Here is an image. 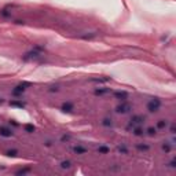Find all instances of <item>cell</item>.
I'll return each mask as SVG.
<instances>
[{
  "mask_svg": "<svg viewBox=\"0 0 176 176\" xmlns=\"http://www.w3.org/2000/svg\"><path fill=\"white\" fill-rule=\"evenodd\" d=\"M133 135H136V136H142V135H143V129H140V128H135V129H133Z\"/></svg>",
  "mask_w": 176,
  "mask_h": 176,
  "instance_id": "cell-18",
  "label": "cell"
},
{
  "mask_svg": "<svg viewBox=\"0 0 176 176\" xmlns=\"http://www.w3.org/2000/svg\"><path fill=\"white\" fill-rule=\"evenodd\" d=\"M50 91H51V92H54V91L57 92V91H58V88H57V87H52V88H51V89H50Z\"/></svg>",
  "mask_w": 176,
  "mask_h": 176,
  "instance_id": "cell-28",
  "label": "cell"
},
{
  "mask_svg": "<svg viewBox=\"0 0 176 176\" xmlns=\"http://www.w3.org/2000/svg\"><path fill=\"white\" fill-rule=\"evenodd\" d=\"M65 140H69V136H66V135H63V136H62V142H65Z\"/></svg>",
  "mask_w": 176,
  "mask_h": 176,
  "instance_id": "cell-27",
  "label": "cell"
},
{
  "mask_svg": "<svg viewBox=\"0 0 176 176\" xmlns=\"http://www.w3.org/2000/svg\"><path fill=\"white\" fill-rule=\"evenodd\" d=\"M0 136H4V138H10L13 136V131L7 127H0Z\"/></svg>",
  "mask_w": 176,
  "mask_h": 176,
  "instance_id": "cell-5",
  "label": "cell"
},
{
  "mask_svg": "<svg viewBox=\"0 0 176 176\" xmlns=\"http://www.w3.org/2000/svg\"><path fill=\"white\" fill-rule=\"evenodd\" d=\"M73 151H74L76 154H85V153H87V149L83 147V146H74V147H73Z\"/></svg>",
  "mask_w": 176,
  "mask_h": 176,
  "instance_id": "cell-9",
  "label": "cell"
},
{
  "mask_svg": "<svg viewBox=\"0 0 176 176\" xmlns=\"http://www.w3.org/2000/svg\"><path fill=\"white\" fill-rule=\"evenodd\" d=\"M29 168H24V169H19V171H17V175H25V173H28L29 172Z\"/></svg>",
  "mask_w": 176,
  "mask_h": 176,
  "instance_id": "cell-19",
  "label": "cell"
},
{
  "mask_svg": "<svg viewBox=\"0 0 176 176\" xmlns=\"http://www.w3.org/2000/svg\"><path fill=\"white\" fill-rule=\"evenodd\" d=\"M143 121H145V117H142V116H133V117L131 118V121H129V125H128V128L139 125V124H142Z\"/></svg>",
  "mask_w": 176,
  "mask_h": 176,
  "instance_id": "cell-3",
  "label": "cell"
},
{
  "mask_svg": "<svg viewBox=\"0 0 176 176\" xmlns=\"http://www.w3.org/2000/svg\"><path fill=\"white\" fill-rule=\"evenodd\" d=\"M24 91H25V87L22 85V84H19V85H17V87L13 89V95H21V94H24Z\"/></svg>",
  "mask_w": 176,
  "mask_h": 176,
  "instance_id": "cell-7",
  "label": "cell"
},
{
  "mask_svg": "<svg viewBox=\"0 0 176 176\" xmlns=\"http://www.w3.org/2000/svg\"><path fill=\"white\" fill-rule=\"evenodd\" d=\"M25 131L29 132V133H32V132L35 131V125H32V124H26V125H25Z\"/></svg>",
  "mask_w": 176,
  "mask_h": 176,
  "instance_id": "cell-17",
  "label": "cell"
},
{
  "mask_svg": "<svg viewBox=\"0 0 176 176\" xmlns=\"http://www.w3.org/2000/svg\"><path fill=\"white\" fill-rule=\"evenodd\" d=\"M110 91H112L110 88H98V89H95V95H105Z\"/></svg>",
  "mask_w": 176,
  "mask_h": 176,
  "instance_id": "cell-10",
  "label": "cell"
},
{
  "mask_svg": "<svg viewBox=\"0 0 176 176\" xmlns=\"http://www.w3.org/2000/svg\"><path fill=\"white\" fill-rule=\"evenodd\" d=\"M61 109H62L63 112H68V113H69V112L73 110V105H72L70 102H65V103H62V107H61Z\"/></svg>",
  "mask_w": 176,
  "mask_h": 176,
  "instance_id": "cell-8",
  "label": "cell"
},
{
  "mask_svg": "<svg viewBox=\"0 0 176 176\" xmlns=\"http://www.w3.org/2000/svg\"><path fill=\"white\" fill-rule=\"evenodd\" d=\"M44 52V47L41 45H36V47H33V50L29 51V52H26L25 55H24V59L25 61H29V59H36V58L41 57V54Z\"/></svg>",
  "mask_w": 176,
  "mask_h": 176,
  "instance_id": "cell-1",
  "label": "cell"
},
{
  "mask_svg": "<svg viewBox=\"0 0 176 176\" xmlns=\"http://www.w3.org/2000/svg\"><path fill=\"white\" fill-rule=\"evenodd\" d=\"M156 132H157V129H156V128H149V129H147V133H149V135H151V136H153V135H156Z\"/></svg>",
  "mask_w": 176,
  "mask_h": 176,
  "instance_id": "cell-24",
  "label": "cell"
},
{
  "mask_svg": "<svg viewBox=\"0 0 176 176\" xmlns=\"http://www.w3.org/2000/svg\"><path fill=\"white\" fill-rule=\"evenodd\" d=\"M160 106H161V102H160V99L154 98V99H151V101L147 103V110H149L150 113H154V112H157L158 109H160Z\"/></svg>",
  "mask_w": 176,
  "mask_h": 176,
  "instance_id": "cell-2",
  "label": "cell"
},
{
  "mask_svg": "<svg viewBox=\"0 0 176 176\" xmlns=\"http://www.w3.org/2000/svg\"><path fill=\"white\" fill-rule=\"evenodd\" d=\"M167 125H168L167 120H160V121L157 123V128H160V129H162V128H165Z\"/></svg>",
  "mask_w": 176,
  "mask_h": 176,
  "instance_id": "cell-12",
  "label": "cell"
},
{
  "mask_svg": "<svg viewBox=\"0 0 176 176\" xmlns=\"http://www.w3.org/2000/svg\"><path fill=\"white\" fill-rule=\"evenodd\" d=\"M98 151L102 153V154H107V153H109V147H107V146H99Z\"/></svg>",
  "mask_w": 176,
  "mask_h": 176,
  "instance_id": "cell-14",
  "label": "cell"
},
{
  "mask_svg": "<svg viewBox=\"0 0 176 176\" xmlns=\"http://www.w3.org/2000/svg\"><path fill=\"white\" fill-rule=\"evenodd\" d=\"M10 105L14 106V107H25V103L21 102V101H11L10 102Z\"/></svg>",
  "mask_w": 176,
  "mask_h": 176,
  "instance_id": "cell-11",
  "label": "cell"
},
{
  "mask_svg": "<svg viewBox=\"0 0 176 176\" xmlns=\"http://www.w3.org/2000/svg\"><path fill=\"white\" fill-rule=\"evenodd\" d=\"M117 150H118V153H123V154H127V153H128V149H127L124 145L118 146V147H117Z\"/></svg>",
  "mask_w": 176,
  "mask_h": 176,
  "instance_id": "cell-15",
  "label": "cell"
},
{
  "mask_svg": "<svg viewBox=\"0 0 176 176\" xmlns=\"http://www.w3.org/2000/svg\"><path fill=\"white\" fill-rule=\"evenodd\" d=\"M136 149H138V150H140V151H147L150 147H149L147 145H138V146H136Z\"/></svg>",
  "mask_w": 176,
  "mask_h": 176,
  "instance_id": "cell-16",
  "label": "cell"
},
{
  "mask_svg": "<svg viewBox=\"0 0 176 176\" xmlns=\"http://www.w3.org/2000/svg\"><path fill=\"white\" fill-rule=\"evenodd\" d=\"M92 83H106L110 81V77H105V79H91Z\"/></svg>",
  "mask_w": 176,
  "mask_h": 176,
  "instance_id": "cell-13",
  "label": "cell"
},
{
  "mask_svg": "<svg viewBox=\"0 0 176 176\" xmlns=\"http://www.w3.org/2000/svg\"><path fill=\"white\" fill-rule=\"evenodd\" d=\"M114 96L117 98V99H120V101H125L127 98H128V94H127L125 91H116L114 92Z\"/></svg>",
  "mask_w": 176,
  "mask_h": 176,
  "instance_id": "cell-6",
  "label": "cell"
},
{
  "mask_svg": "<svg viewBox=\"0 0 176 176\" xmlns=\"http://www.w3.org/2000/svg\"><path fill=\"white\" fill-rule=\"evenodd\" d=\"M103 125H105V127H112V120L105 118V120H103Z\"/></svg>",
  "mask_w": 176,
  "mask_h": 176,
  "instance_id": "cell-22",
  "label": "cell"
},
{
  "mask_svg": "<svg viewBox=\"0 0 176 176\" xmlns=\"http://www.w3.org/2000/svg\"><path fill=\"white\" fill-rule=\"evenodd\" d=\"M162 150L167 151V153H169V151H171V145H169V143H164V145H162Z\"/></svg>",
  "mask_w": 176,
  "mask_h": 176,
  "instance_id": "cell-20",
  "label": "cell"
},
{
  "mask_svg": "<svg viewBox=\"0 0 176 176\" xmlns=\"http://www.w3.org/2000/svg\"><path fill=\"white\" fill-rule=\"evenodd\" d=\"M175 160H172V161H171V162H169V167H172V168H175Z\"/></svg>",
  "mask_w": 176,
  "mask_h": 176,
  "instance_id": "cell-26",
  "label": "cell"
},
{
  "mask_svg": "<svg viewBox=\"0 0 176 176\" xmlns=\"http://www.w3.org/2000/svg\"><path fill=\"white\" fill-rule=\"evenodd\" d=\"M7 156H10V157H15V156H17V150H8L7 151Z\"/></svg>",
  "mask_w": 176,
  "mask_h": 176,
  "instance_id": "cell-23",
  "label": "cell"
},
{
  "mask_svg": "<svg viewBox=\"0 0 176 176\" xmlns=\"http://www.w3.org/2000/svg\"><path fill=\"white\" fill-rule=\"evenodd\" d=\"M95 36H96L95 33H92V35H84V36H83V39H92V37H95Z\"/></svg>",
  "mask_w": 176,
  "mask_h": 176,
  "instance_id": "cell-25",
  "label": "cell"
},
{
  "mask_svg": "<svg viewBox=\"0 0 176 176\" xmlns=\"http://www.w3.org/2000/svg\"><path fill=\"white\" fill-rule=\"evenodd\" d=\"M129 110H131V106H129L128 103H121V105H118V106L116 107V112H117V113H123V114L128 113Z\"/></svg>",
  "mask_w": 176,
  "mask_h": 176,
  "instance_id": "cell-4",
  "label": "cell"
},
{
  "mask_svg": "<svg viewBox=\"0 0 176 176\" xmlns=\"http://www.w3.org/2000/svg\"><path fill=\"white\" fill-rule=\"evenodd\" d=\"M61 167H62V168H70V161H62V162H61Z\"/></svg>",
  "mask_w": 176,
  "mask_h": 176,
  "instance_id": "cell-21",
  "label": "cell"
}]
</instances>
